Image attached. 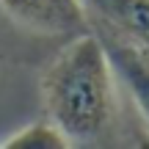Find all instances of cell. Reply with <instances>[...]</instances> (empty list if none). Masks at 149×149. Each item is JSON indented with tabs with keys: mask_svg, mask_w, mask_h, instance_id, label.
Here are the masks:
<instances>
[{
	"mask_svg": "<svg viewBox=\"0 0 149 149\" xmlns=\"http://www.w3.org/2000/svg\"><path fill=\"white\" fill-rule=\"evenodd\" d=\"M3 146L6 149H61V146H69V141H66V135L47 119V122H36V124H31V127L19 130V133L11 135Z\"/></svg>",
	"mask_w": 149,
	"mask_h": 149,
	"instance_id": "obj_5",
	"label": "cell"
},
{
	"mask_svg": "<svg viewBox=\"0 0 149 149\" xmlns=\"http://www.w3.org/2000/svg\"><path fill=\"white\" fill-rule=\"evenodd\" d=\"M116 74L100 36L86 31L55 53L42 77L47 119L69 144H102L116 122Z\"/></svg>",
	"mask_w": 149,
	"mask_h": 149,
	"instance_id": "obj_1",
	"label": "cell"
},
{
	"mask_svg": "<svg viewBox=\"0 0 149 149\" xmlns=\"http://www.w3.org/2000/svg\"><path fill=\"white\" fill-rule=\"evenodd\" d=\"M0 19L36 39H72L88 31V14L80 0H0Z\"/></svg>",
	"mask_w": 149,
	"mask_h": 149,
	"instance_id": "obj_2",
	"label": "cell"
},
{
	"mask_svg": "<svg viewBox=\"0 0 149 149\" xmlns=\"http://www.w3.org/2000/svg\"><path fill=\"white\" fill-rule=\"evenodd\" d=\"M88 22H102L149 50V0H80Z\"/></svg>",
	"mask_w": 149,
	"mask_h": 149,
	"instance_id": "obj_4",
	"label": "cell"
},
{
	"mask_svg": "<svg viewBox=\"0 0 149 149\" xmlns=\"http://www.w3.org/2000/svg\"><path fill=\"white\" fill-rule=\"evenodd\" d=\"M88 25H94L91 31L100 36L116 80H122V86L127 88V94L133 97L135 108H138L141 119L149 127V50L102 22H88Z\"/></svg>",
	"mask_w": 149,
	"mask_h": 149,
	"instance_id": "obj_3",
	"label": "cell"
}]
</instances>
